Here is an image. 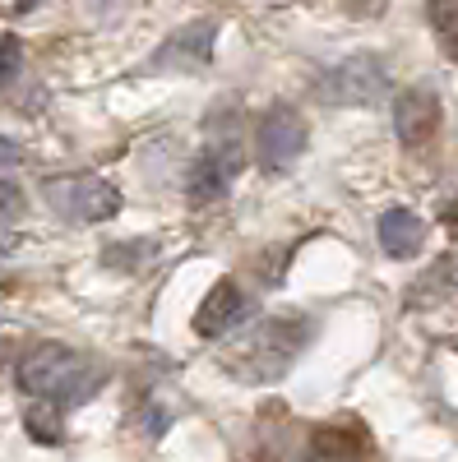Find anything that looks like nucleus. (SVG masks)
Segmentation results:
<instances>
[{
	"instance_id": "9d476101",
	"label": "nucleus",
	"mask_w": 458,
	"mask_h": 462,
	"mask_svg": "<svg viewBox=\"0 0 458 462\" xmlns=\"http://www.w3.org/2000/svg\"><path fill=\"white\" fill-rule=\"evenodd\" d=\"M375 236H379V250L389 259H416L426 245V226L412 208H389V213H379Z\"/></svg>"
},
{
	"instance_id": "4468645a",
	"label": "nucleus",
	"mask_w": 458,
	"mask_h": 462,
	"mask_svg": "<svg viewBox=\"0 0 458 462\" xmlns=\"http://www.w3.org/2000/svg\"><path fill=\"white\" fill-rule=\"evenodd\" d=\"M19 158H23V148L10 143V139H0V167H10V162H19Z\"/></svg>"
},
{
	"instance_id": "0eeeda50",
	"label": "nucleus",
	"mask_w": 458,
	"mask_h": 462,
	"mask_svg": "<svg viewBox=\"0 0 458 462\" xmlns=\"http://www.w3.org/2000/svg\"><path fill=\"white\" fill-rule=\"evenodd\" d=\"M213 42H218V19H190L153 51L148 69H204L213 60Z\"/></svg>"
},
{
	"instance_id": "423d86ee",
	"label": "nucleus",
	"mask_w": 458,
	"mask_h": 462,
	"mask_svg": "<svg viewBox=\"0 0 458 462\" xmlns=\"http://www.w3.org/2000/svg\"><path fill=\"white\" fill-rule=\"evenodd\" d=\"M305 121H301V111L274 102L269 111L259 116V130H255V152H259V167H269V171H283L292 167L301 152H305Z\"/></svg>"
},
{
	"instance_id": "dca6fc26",
	"label": "nucleus",
	"mask_w": 458,
	"mask_h": 462,
	"mask_svg": "<svg viewBox=\"0 0 458 462\" xmlns=\"http://www.w3.org/2000/svg\"><path fill=\"white\" fill-rule=\"evenodd\" d=\"M0 370H5V342H0Z\"/></svg>"
},
{
	"instance_id": "20e7f679",
	"label": "nucleus",
	"mask_w": 458,
	"mask_h": 462,
	"mask_svg": "<svg viewBox=\"0 0 458 462\" xmlns=\"http://www.w3.org/2000/svg\"><path fill=\"white\" fill-rule=\"evenodd\" d=\"M42 199L51 204V213H61L65 222H107L121 213V189L102 180V176H51L42 180Z\"/></svg>"
},
{
	"instance_id": "9b49d317",
	"label": "nucleus",
	"mask_w": 458,
	"mask_h": 462,
	"mask_svg": "<svg viewBox=\"0 0 458 462\" xmlns=\"http://www.w3.org/2000/svg\"><path fill=\"white\" fill-rule=\"evenodd\" d=\"M23 65V42L14 32H0V88H10V79Z\"/></svg>"
},
{
	"instance_id": "2eb2a0df",
	"label": "nucleus",
	"mask_w": 458,
	"mask_h": 462,
	"mask_svg": "<svg viewBox=\"0 0 458 462\" xmlns=\"http://www.w3.org/2000/svg\"><path fill=\"white\" fill-rule=\"evenodd\" d=\"M449 222H453V226H458V199H453V204H449Z\"/></svg>"
},
{
	"instance_id": "39448f33",
	"label": "nucleus",
	"mask_w": 458,
	"mask_h": 462,
	"mask_svg": "<svg viewBox=\"0 0 458 462\" xmlns=\"http://www.w3.org/2000/svg\"><path fill=\"white\" fill-rule=\"evenodd\" d=\"M209 125H213L209 148L195 158V167H190V180H185V189H190V199H195V204L222 199L227 189H232V180L241 176V167H246V152H241L237 130H222L218 121H209Z\"/></svg>"
},
{
	"instance_id": "f257e3e1",
	"label": "nucleus",
	"mask_w": 458,
	"mask_h": 462,
	"mask_svg": "<svg viewBox=\"0 0 458 462\" xmlns=\"http://www.w3.org/2000/svg\"><path fill=\"white\" fill-rule=\"evenodd\" d=\"M107 374L79 356L74 346H61V342H42L19 361V389L37 402H51V407H79L98 393V383Z\"/></svg>"
},
{
	"instance_id": "f03ea898",
	"label": "nucleus",
	"mask_w": 458,
	"mask_h": 462,
	"mask_svg": "<svg viewBox=\"0 0 458 462\" xmlns=\"http://www.w3.org/2000/svg\"><path fill=\"white\" fill-rule=\"evenodd\" d=\"M305 337H311V319H264V324H255L232 356V374L255 379V383L278 379L296 361Z\"/></svg>"
},
{
	"instance_id": "7ed1b4c3",
	"label": "nucleus",
	"mask_w": 458,
	"mask_h": 462,
	"mask_svg": "<svg viewBox=\"0 0 458 462\" xmlns=\"http://www.w3.org/2000/svg\"><path fill=\"white\" fill-rule=\"evenodd\" d=\"M315 88L333 106H370V102H379V97L389 93V69H385V60H379V56L357 51V56H342L329 69H320Z\"/></svg>"
},
{
	"instance_id": "f8f14e48",
	"label": "nucleus",
	"mask_w": 458,
	"mask_h": 462,
	"mask_svg": "<svg viewBox=\"0 0 458 462\" xmlns=\"http://www.w3.org/2000/svg\"><path fill=\"white\" fill-rule=\"evenodd\" d=\"M144 254H153V241H139V245H126V250L111 245V250L102 254V263H111V268H117V263H139Z\"/></svg>"
},
{
	"instance_id": "6e6552de",
	"label": "nucleus",
	"mask_w": 458,
	"mask_h": 462,
	"mask_svg": "<svg viewBox=\"0 0 458 462\" xmlns=\"http://www.w3.org/2000/svg\"><path fill=\"white\" fill-rule=\"evenodd\" d=\"M440 130V88L435 84H412L394 97V134L403 148H422Z\"/></svg>"
},
{
	"instance_id": "1a4fd4ad",
	"label": "nucleus",
	"mask_w": 458,
	"mask_h": 462,
	"mask_svg": "<svg viewBox=\"0 0 458 462\" xmlns=\"http://www.w3.org/2000/svg\"><path fill=\"white\" fill-rule=\"evenodd\" d=\"M250 319V296L241 291V282L232 278H222L209 287V296L200 300V310H195V333L200 337H227L232 328H241Z\"/></svg>"
},
{
	"instance_id": "ddd939ff",
	"label": "nucleus",
	"mask_w": 458,
	"mask_h": 462,
	"mask_svg": "<svg viewBox=\"0 0 458 462\" xmlns=\"http://www.w3.org/2000/svg\"><path fill=\"white\" fill-rule=\"evenodd\" d=\"M23 208V189L14 180H0V217H14Z\"/></svg>"
}]
</instances>
